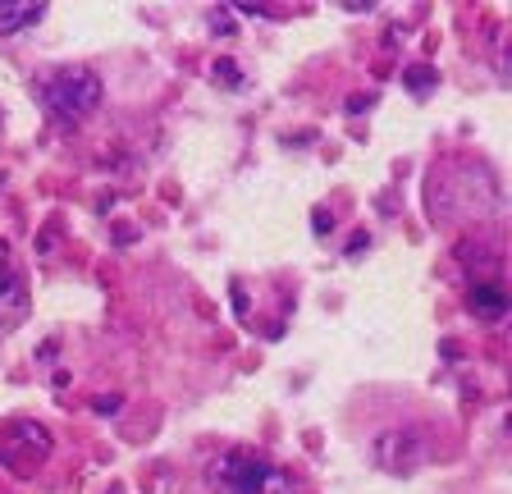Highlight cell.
Returning a JSON list of instances; mask_svg holds the SVG:
<instances>
[{"instance_id": "cell-5", "label": "cell", "mask_w": 512, "mask_h": 494, "mask_svg": "<svg viewBox=\"0 0 512 494\" xmlns=\"http://www.w3.org/2000/svg\"><path fill=\"white\" fill-rule=\"evenodd\" d=\"M46 19L42 0H0V37L23 33V28H37Z\"/></svg>"}, {"instance_id": "cell-6", "label": "cell", "mask_w": 512, "mask_h": 494, "mask_svg": "<svg viewBox=\"0 0 512 494\" xmlns=\"http://www.w3.org/2000/svg\"><path fill=\"white\" fill-rule=\"evenodd\" d=\"M467 307L480 321H499V316L508 312V293H503V284H476V289L467 293Z\"/></svg>"}, {"instance_id": "cell-4", "label": "cell", "mask_w": 512, "mask_h": 494, "mask_svg": "<svg viewBox=\"0 0 512 494\" xmlns=\"http://www.w3.org/2000/svg\"><path fill=\"white\" fill-rule=\"evenodd\" d=\"M28 321V280H23V270L14 266L10 247L0 243V334L19 330Z\"/></svg>"}, {"instance_id": "cell-2", "label": "cell", "mask_w": 512, "mask_h": 494, "mask_svg": "<svg viewBox=\"0 0 512 494\" xmlns=\"http://www.w3.org/2000/svg\"><path fill=\"white\" fill-rule=\"evenodd\" d=\"M366 458L389 476H416L435 458V440L416 421H394V426H380L366 440Z\"/></svg>"}, {"instance_id": "cell-3", "label": "cell", "mask_w": 512, "mask_h": 494, "mask_svg": "<svg viewBox=\"0 0 512 494\" xmlns=\"http://www.w3.org/2000/svg\"><path fill=\"white\" fill-rule=\"evenodd\" d=\"M42 101L51 115L74 124V119L96 115V106L106 101V83H101V74L87 65H60L42 78Z\"/></svg>"}, {"instance_id": "cell-1", "label": "cell", "mask_w": 512, "mask_h": 494, "mask_svg": "<svg viewBox=\"0 0 512 494\" xmlns=\"http://www.w3.org/2000/svg\"><path fill=\"white\" fill-rule=\"evenodd\" d=\"M197 490L202 494H302V481L288 472L284 462L247 449V444H229V449H215L202 458Z\"/></svg>"}]
</instances>
